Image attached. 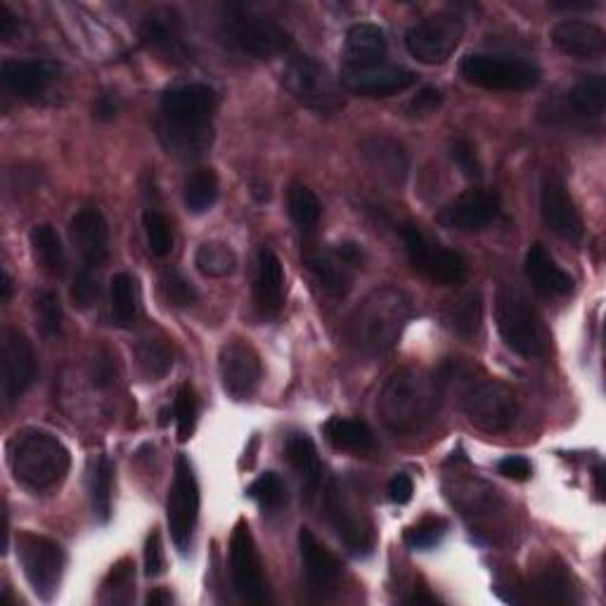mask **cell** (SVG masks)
I'll list each match as a JSON object with an SVG mask.
<instances>
[{
	"mask_svg": "<svg viewBox=\"0 0 606 606\" xmlns=\"http://www.w3.org/2000/svg\"><path fill=\"white\" fill-rule=\"evenodd\" d=\"M254 301L264 318H278L285 306V266L280 256L264 247L254 280Z\"/></svg>",
	"mask_w": 606,
	"mask_h": 606,
	"instance_id": "cell-26",
	"label": "cell"
},
{
	"mask_svg": "<svg viewBox=\"0 0 606 606\" xmlns=\"http://www.w3.org/2000/svg\"><path fill=\"white\" fill-rule=\"evenodd\" d=\"M69 237L88 268H100L109 259V228L98 207H83L73 213Z\"/></svg>",
	"mask_w": 606,
	"mask_h": 606,
	"instance_id": "cell-23",
	"label": "cell"
},
{
	"mask_svg": "<svg viewBox=\"0 0 606 606\" xmlns=\"http://www.w3.org/2000/svg\"><path fill=\"white\" fill-rule=\"evenodd\" d=\"M555 10H590L597 3H590V0H564V3H549Z\"/></svg>",
	"mask_w": 606,
	"mask_h": 606,
	"instance_id": "cell-58",
	"label": "cell"
},
{
	"mask_svg": "<svg viewBox=\"0 0 606 606\" xmlns=\"http://www.w3.org/2000/svg\"><path fill=\"white\" fill-rule=\"evenodd\" d=\"M299 557L306 574L308 593L316 599L332 597L341 585V562L314 536L310 528L299 530Z\"/></svg>",
	"mask_w": 606,
	"mask_h": 606,
	"instance_id": "cell-20",
	"label": "cell"
},
{
	"mask_svg": "<svg viewBox=\"0 0 606 606\" xmlns=\"http://www.w3.org/2000/svg\"><path fill=\"white\" fill-rule=\"evenodd\" d=\"M218 377L223 391L235 400H247L256 394L264 377L261 356L245 339H230L220 346Z\"/></svg>",
	"mask_w": 606,
	"mask_h": 606,
	"instance_id": "cell-15",
	"label": "cell"
},
{
	"mask_svg": "<svg viewBox=\"0 0 606 606\" xmlns=\"http://www.w3.org/2000/svg\"><path fill=\"white\" fill-rule=\"evenodd\" d=\"M112 320L117 327H133L138 320V287L128 272H117L112 278Z\"/></svg>",
	"mask_w": 606,
	"mask_h": 606,
	"instance_id": "cell-37",
	"label": "cell"
},
{
	"mask_svg": "<svg viewBox=\"0 0 606 606\" xmlns=\"http://www.w3.org/2000/svg\"><path fill=\"white\" fill-rule=\"evenodd\" d=\"M58 64L48 60H6L0 79L12 96L22 100L41 98L58 79Z\"/></svg>",
	"mask_w": 606,
	"mask_h": 606,
	"instance_id": "cell-25",
	"label": "cell"
},
{
	"mask_svg": "<svg viewBox=\"0 0 606 606\" xmlns=\"http://www.w3.org/2000/svg\"><path fill=\"white\" fill-rule=\"evenodd\" d=\"M498 471L505 476V479L528 481L530 474H534V467H530V463L524 455H507L498 463Z\"/></svg>",
	"mask_w": 606,
	"mask_h": 606,
	"instance_id": "cell-54",
	"label": "cell"
},
{
	"mask_svg": "<svg viewBox=\"0 0 606 606\" xmlns=\"http://www.w3.org/2000/svg\"><path fill=\"white\" fill-rule=\"evenodd\" d=\"M460 77L484 90H507V93H517V90H530L540 83V69L514 54H498V52H474L463 58Z\"/></svg>",
	"mask_w": 606,
	"mask_h": 606,
	"instance_id": "cell-8",
	"label": "cell"
},
{
	"mask_svg": "<svg viewBox=\"0 0 606 606\" xmlns=\"http://www.w3.org/2000/svg\"><path fill=\"white\" fill-rule=\"evenodd\" d=\"M133 562L131 559H121L117 566H112L107 580H105V593L102 602L109 604H126L131 599L133 585H136V572H133Z\"/></svg>",
	"mask_w": 606,
	"mask_h": 606,
	"instance_id": "cell-44",
	"label": "cell"
},
{
	"mask_svg": "<svg viewBox=\"0 0 606 606\" xmlns=\"http://www.w3.org/2000/svg\"><path fill=\"white\" fill-rule=\"evenodd\" d=\"M282 83L294 100L318 115L332 117L344 107L339 79L310 54H291L282 69Z\"/></svg>",
	"mask_w": 606,
	"mask_h": 606,
	"instance_id": "cell-7",
	"label": "cell"
},
{
	"mask_svg": "<svg viewBox=\"0 0 606 606\" xmlns=\"http://www.w3.org/2000/svg\"><path fill=\"white\" fill-rule=\"evenodd\" d=\"M536 599L545 604H564L572 602V587L559 574H545L536 585Z\"/></svg>",
	"mask_w": 606,
	"mask_h": 606,
	"instance_id": "cell-51",
	"label": "cell"
},
{
	"mask_svg": "<svg viewBox=\"0 0 606 606\" xmlns=\"http://www.w3.org/2000/svg\"><path fill=\"white\" fill-rule=\"evenodd\" d=\"M171 602H173V595L167 593V590H161V587H159V590H152L150 595H147V604H150V606L171 604Z\"/></svg>",
	"mask_w": 606,
	"mask_h": 606,
	"instance_id": "cell-59",
	"label": "cell"
},
{
	"mask_svg": "<svg viewBox=\"0 0 606 606\" xmlns=\"http://www.w3.org/2000/svg\"><path fill=\"white\" fill-rule=\"evenodd\" d=\"M100 297V285H98V278L93 268H83L77 272V278H73V285H71V301L77 308H88L93 306Z\"/></svg>",
	"mask_w": 606,
	"mask_h": 606,
	"instance_id": "cell-50",
	"label": "cell"
},
{
	"mask_svg": "<svg viewBox=\"0 0 606 606\" xmlns=\"http://www.w3.org/2000/svg\"><path fill=\"white\" fill-rule=\"evenodd\" d=\"M465 20L453 12H436L406 33V48L421 64H444L465 39Z\"/></svg>",
	"mask_w": 606,
	"mask_h": 606,
	"instance_id": "cell-12",
	"label": "cell"
},
{
	"mask_svg": "<svg viewBox=\"0 0 606 606\" xmlns=\"http://www.w3.org/2000/svg\"><path fill=\"white\" fill-rule=\"evenodd\" d=\"M446 530H448V526L444 519L427 517V519H421L419 524L410 526L406 534H403V540H406V545L410 549H431L446 538Z\"/></svg>",
	"mask_w": 606,
	"mask_h": 606,
	"instance_id": "cell-47",
	"label": "cell"
},
{
	"mask_svg": "<svg viewBox=\"0 0 606 606\" xmlns=\"http://www.w3.org/2000/svg\"><path fill=\"white\" fill-rule=\"evenodd\" d=\"M446 320L455 335H460L465 339H474L481 332L484 327V301L479 291H467L460 299L453 301Z\"/></svg>",
	"mask_w": 606,
	"mask_h": 606,
	"instance_id": "cell-35",
	"label": "cell"
},
{
	"mask_svg": "<svg viewBox=\"0 0 606 606\" xmlns=\"http://www.w3.org/2000/svg\"><path fill=\"white\" fill-rule=\"evenodd\" d=\"M440 102H444V93H440V90L434 86H427V88H421L419 93L408 102L406 112L410 117H429L440 107Z\"/></svg>",
	"mask_w": 606,
	"mask_h": 606,
	"instance_id": "cell-52",
	"label": "cell"
},
{
	"mask_svg": "<svg viewBox=\"0 0 606 606\" xmlns=\"http://www.w3.org/2000/svg\"><path fill=\"white\" fill-rule=\"evenodd\" d=\"M220 36L223 41L254 60H270L289 52L291 39L275 20L254 12L242 6H228L220 20Z\"/></svg>",
	"mask_w": 606,
	"mask_h": 606,
	"instance_id": "cell-6",
	"label": "cell"
},
{
	"mask_svg": "<svg viewBox=\"0 0 606 606\" xmlns=\"http://www.w3.org/2000/svg\"><path fill=\"white\" fill-rule=\"evenodd\" d=\"M415 484L408 474H396L389 481V500L394 505H408L413 500Z\"/></svg>",
	"mask_w": 606,
	"mask_h": 606,
	"instance_id": "cell-55",
	"label": "cell"
},
{
	"mask_svg": "<svg viewBox=\"0 0 606 606\" xmlns=\"http://www.w3.org/2000/svg\"><path fill=\"white\" fill-rule=\"evenodd\" d=\"M304 264L310 272V280L316 287L327 294V297L344 299L354 287V268L344 256L337 251V247L329 249H310L304 256Z\"/></svg>",
	"mask_w": 606,
	"mask_h": 606,
	"instance_id": "cell-24",
	"label": "cell"
},
{
	"mask_svg": "<svg viewBox=\"0 0 606 606\" xmlns=\"http://www.w3.org/2000/svg\"><path fill=\"white\" fill-rule=\"evenodd\" d=\"M197 519H199L197 476L188 457L178 455L173 467V481L167 498V521L171 530V540L180 555H188V549L192 547Z\"/></svg>",
	"mask_w": 606,
	"mask_h": 606,
	"instance_id": "cell-11",
	"label": "cell"
},
{
	"mask_svg": "<svg viewBox=\"0 0 606 606\" xmlns=\"http://www.w3.org/2000/svg\"><path fill=\"white\" fill-rule=\"evenodd\" d=\"M403 245H406L413 270L419 272L421 278L436 285H460L467 278V264L463 256L429 240L419 228H403Z\"/></svg>",
	"mask_w": 606,
	"mask_h": 606,
	"instance_id": "cell-13",
	"label": "cell"
},
{
	"mask_svg": "<svg viewBox=\"0 0 606 606\" xmlns=\"http://www.w3.org/2000/svg\"><path fill=\"white\" fill-rule=\"evenodd\" d=\"M10 294H12V280H10V272L3 270V301H10Z\"/></svg>",
	"mask_w": 606,
	"mask_h": 606,
	"instance_id": "cell-61",
	"label": "cell"
},
{
	"mask_svg": "<svg viewBox=\"0 0 606 606\" xmlns=\"http://www.w3.org/2000/svg\"><path fill=\"white\" fill-rule=\"evenodd\" d=\"M142 228H145V240L147 247L159 259H167V256L173 251V228L169 223V218L161 211H145L142 216Z\"/></svg>",
	"mask_w": 606,
	"mask_h": 606,
	"instance_id": "cell-42",
	"label": "cell"
},
{
	"mask_svg": "<svg viewBox=\"0 0 606 606\" xmlns=\"http://www.w3.org/2000/svg\"><path fill=\"white\" fill-rule=\"evenodd\" d=\"M362 157L370 163V169L379 173L384 180L400 186L408 176V157L403 147L384 136H372L362 142Z\"/></svg>",
	"mask_w": 606,
	"mask_h": 606,
	"instance_id": "cell-30",
	"label": "cell"
},
{
	"mask_svg": "<svg viewBox=\"0 0 606 606\" xmlns=\"http://www.w3.org/2000/svg\"><path fill=\"white\" fill-rule=\"evenodd\" d=\"M460 408L476 429L486 434H505L519 415L517 396L498 379H469L460 396Z\"/></svg>",
	"mask_w": 606,
	"mask_h": 606,
	"instance_id": "cell-9",
	"label": "cell"
},
{
	"mask_svg": "<svg viewBox=\"0 0 606 606\" xmlns=\"http://www.w3.org/2000/svg\"><path fill=\"white\" fill-rule=\"evenodd\" d=\"M566 105L572 107L574 117L583 121L602 119L606 109V79L602 73H585V77L568 90Z\"/></svg>",
	"mask_w": 606,
	"mask_h": 606,
	"instance_id": "cell-33",
	"label": "cell"
},
{
	"mask_svg": "<svg viewBox=\"0 0 606 606\" xmlns=\"http://www.w3.org/2000/svg\"><path fill=\"white\" fill-rule=\"evenodd\" d=\"M159 285H161L163 297H167V301L176 308H188V306L197 304V299H199L195 285L188 278H182V275L176 270L163 272Z\"/></svg>",
	"mask_w": 606,
	"mask_h": 606,
	"instance_id": "cell-48",
	"label": "cell"
},
{
	"mask_svg": "<svg viewBox=\"0 0 606 606\" xmlns=\"http://www.w3.org/2000/svg\"><path fill=\"white\" fill-rule=\"evenodd\" d=\"M500 216V197L488 190H467L438 211L436 220L448 230L484 232Z\"/></svg>",
	"mask_w": 606,
	"mask_h": 606,
	"instance_id": "cell-18",
	"label": "cell"
},
{
	"mask_svg": "<svg viewBox=\"0 0 606 606\" xmlns=\"http://www.w3.org/2000/svg\"><path fill=\"white\" fill-rule=\"evenodd\" d=\"M247 495L264 509H280L287 503V486L280 474L264 471L259 479L247 488Z\"/></svg>",
	"mask_w": 606,
	"mask_h": 606,
	"instance_id": "cell-43",
	"label": "cell"
},
{
	"mask_svg": "<svg viewBox=\"0 0 606 606\" xmlns=\"http://www.w3.org/2000/svg\"><path fill=\"white\" fill-rule=\"evenodd\" d=\"M555 48L578 60L602 58L606 50V33L602 27L587 20H562L549 31Z\"/></svg>",
	"mask_w": 606,
	"mask_h": 606,
	"instance_id": "cell-27",
	"label": "cell"
},
{
	"mask_svg": "<svg viewBox=\"0 0 606 606\" xmlns=\"http://www.w3.org/2000/svg\"><path fill=\"white\" fill-rule=\"evenodd\" d=\"M14 553L31 590L41 599L50 602L54 593L60 590V580L67 564L62 545L48 536L24 530L14 540Z\"/></svg>",
	"mask_w": 606,
	"mask_h": 606,
	"instance_id": "cell-10",
	"label": "cell"
},
{
	"mask_svg": "<svg viewBox=\"0 0 606 606\" xmlns=\"http://www.w3.org/2000/svg\"><path fill=\"white\" fill-rule=\"evenodd\" d=\"M339 83L354 96L389 98L413 88L417 83V73L400 64L381 62L365 69H341Z\"/></svg>",
	"mask_w": 606,
	"mask_h": 606,
	"instance_id": "cell-21",
	"label": "cell"
},
{
	"mask_svg": "<svg viewBox=\"0 0 606 606\" xmlns=\"http://www.w3.org/2000/svg\"><path fill=\"white\" fill-rule=\"evenodd\" d=\"M195 266L205 278H228L237 268V254L223 242H205L195 254Z\"/></svg>",
	"mask_w": 606,
	"mask_h": 606,
	"instance_id": "cell-40",
	"label": "cell"
},
{
	"mask_svg": "<svg viewBox=\"0 0 606 606\" xmlns=\"http://www.w3.org/2000/svg\"><path fill=\"white\" fill-rule=\"evenodd\" d=\"M602 479H604V471H602V467L595 471V481H597V495H599V498H604V486H602Z\"/></svg>",
	"mask_w": 606,
	"mask_h": 606,
	"instance_id": "cell-62",
	"label": "cell"
},
{
	"mask_svg": "<svg viewBox=\"0 0 606 606\" xmlns=\"http://www.w3.org/2000/svg\"><path fill=\"white\" fill-rule=\"evenodd\" d=\"M495 325L511 354L540 358L549 351V335L543 318L517 287L503 285L495 294Z\"/></svg>",
	"mask_w": 606,
	"mask_h": 606,
	"instance_id": "cell-5",
	"label": "cell"
},
{
	"mask_svg": "<svg viewBox=\"0 0 606 606\" xmlns=\"http://www.w3.org/2000/svg\"><path fill=\"white\" fill-rule=\"evenodd\" d=\"M119 112V105L115 98H109V96H102L96 105V119L100 121H109V119H115Z\"/></svg>",
	"mask_w": 606,
	"mask_h": 606,
	"instance_id": "cell-57",
	"label": "cell"
},
{
	"mask_svg": "<svg viewBox=\"0 0 606 606\" xmlns=\"http://www.w3.org/2000/svg\"><path fill=\"white\" fill-rule=\"evenodd\" d=\"M325 511L329 526L335 528V534L344 543L348 553L356 557H365L372 553V526L365 519V514L358 511L356 503L348 498L346 490L337 484L329 481L325 490Z\"/></svg>",
	"mask_w": 606,
	"mask_h": 606,
	"instance_id": "cell-16",
	"label": "cell"
},
{
	"mask_svg": "<svg viewBox=\"0 0 606 606\" xmlns=\"http://www.w3.org/2000/svg\"><path fill=\"white\" fill-rule=\"evenodd\" d=\"M163 547H161V536L159 530H152L150 536H147L145 543V574L150 578H157L163 574Z\"/></svg>",
	"mask_w": 606,
	"mask_h": 606,
	"instance_id": "cell-53",
	"label": "cell"
},
{
	"mask_svg": "<svg viewBox=\"0 0 606 606\" xmlns=\"http://www.w3.org/2000/svg\"><path fill=\"white\" fill-rule=\"evenodd\" d=\"M138 362L140 370L145 372V377H150L152 381H159L161 377H167L173 367V354L169 344L157 337H145L140 339L138 348Z\"/></svg>",
	"mask_w": 606,
	"mask_h": 606,
	"instance_id": "cell-41",
	"label": "cell"
},
{
	"mask_svg": "<svg viewBox=\"0 0 606 606\" xmlns=\"http://www.w3.org/2000/svg\"><path fill=\"white\" fill-rule=\"evenodd\" d=\"M285 457L289 467L297 471L304 493L316 495L322 486V463L314 440H310L306 434H294L289 436L287 446H285Z\"/></svg>",
	"mask_w": 606,
	"mask_h": 606,
	"instance_id": "cell-31",
	"label": "cell"
},
{
	"mask_svg": "<svg viewBox=\"0 0 606 606\" xmlns=\"http://www.w3.org/2000/svg\"><path fill=\"white\" fill-rule=\"evenodd\" d=\"M140 41L169 64H188L192 60V50L182 36L180 17L173 10H155L147 14L140 27Z\"/></svg>",
	"mask_w": 606,
	"mask_h": 606,
	"instance_id": "cell-22",
	"label": "cell"
},
{
	"mask_svg": "<svg viewBox=\"0 0 606 606\" xmlns=\"http://www.w3.org/2000/svg\"><path fill=\"white\" fill-rule=\"evenodd\" d=\"M29 245L33 251V259L43 266L46 272L54 275V278L64 275L67 254H64L58 230H54L50 223L33 226L29 232Z\"/></svg>",
	"mask_w": 606,
	"mask_h": 606,
	"instance_id": "cell-34",
	"label": "cell"
},
{
	"mask_svg": "<svg viewBox=\"0 0 606 606\" xmlns=\"http://www.w3.org/2000/svg\"><path fill=\"white\" fill-rule=\"evenodd\" d=\"M446 384L427 367H400L379 391L377 415L394 434H419L436 419Z\"/></svg>",
	"mask_w": 606,
	"mask_h": 606,
	"instance_id": "cell-2",
	"label": "cell"
},
{
	"mask_svg": "<svg viewBox=\"0 0 606 606\" xmlns=\"http://www.w3.org/2000/svg\"><path fill=\"white\" fill-rule=\"evenodd\" d=\"M216 90L207 83H186L169 88L161 96V117L157 123L159 140L178 159H199L213 142Z\"/></svg>",
	"mask_w": 606,
	"mask_h": 606,
	"instance_id": "cell-1",
	"label": "cell"
},
{
	"mask_svg": "<svg viewBox=\"0 0 606 606\" xmlns=\"http://www.w3.org/2000/svg\"><path fill=\"white\" fill-rule=\"evenodd\" d=\"M230 574L235 593L242 602L264 606L270 602V593L264 576V566L259 549H256L254 536L247 521H237L230 538Z\"/></svg>",
	"mask_w": 606,
	"mask_h": 606,
	"instance_id": "cell-14",
	"label": "cell"
},
{
	"mask_svg": "<svg viewBox=\"0 0 606 606\" xmlns=\"http://www.w3.org/2000/svg\"><path fill=\"white\" fill-rule=\"evenodd\" d=\"M0 367H3V398L6 406L20 400L36 377L33 346L24 332L14 327L3 329V351H0Z\"/></svg>",
	"mask_w": 606,
	"mask_h": 606,
	"instance_id": "cell-19",
	"label": "cell"
},
{
	"mask_svg": "<svg viewBox=\"0 0 606 606\" xmlns=\"http://www.w3.org/2000/svg\"><path fill=\"white\" fill-rule=\"evenodd\" d=\"M413 318V301L396 287L372 289L348 316V339L362 356H387Z\"/></svg>",
	"mask_w": 606,
	"mask_h": 606,
	"instance_id": "cell-3",
	"label": "cell"
},
{
	"mask_svg": "<svg viewBox=\"0 0 606 606\" xmlns=\"http://www.w3.org/2000/svg\"><path fill=\"white\" fill-rule=\"evenodd\" d=\"M17 29H20V22H17V17L12 14V10L6 3H0V39H3V41L14 39Z\"/></svg>",
	"mask_w": 606,
	"mask_h": 606,
	"instance_id": "cell-56",
	"label": "cell"
},
{
	"mask_svg": "<svg viewBox=\"0 0 606 606\" xmlns=\"http://www.w3.org/2000/svg\"><path fill=\"white\" fill-rule=\"evenodd\" d=\"M287 209L294 226L301 232H314L318 228L322 216L320 199L314 190L304 186V182H291V188L287 192Z\"/></svg>",
	"mask_w": 606,
	"mask_h": 606,
	"instance_id": "cell-36",
	"label": "cell"
},
{
	"mask_svg": "<svg viewBox=\"0 0 606 606\" xmlns=\"http://www.w3.org/2000/svg\"><path fill=\"white\" fill-rule=\"evenodd\" d=\"M8 465L17 484L31 490H48L67 476L71 455L62 440L50 431L24 429L10 438Z\"/></svg>",
	"mask_w": 606,
	"mask_h": 606,
	"instance_id": "cell-4",
	"label": "cell"
},
{
	"mask_svg": "<svg viewBox=\"0 0 606 606\" xmlns=\"http://www.w3.org/2000/svg\"><path fill=\"white\" fill-rule=\"evenodd\" d=\"M526 278L543 297H566L574 291V280L543 245H534L526 254Z\"/></svg>",
	"mask_w": 606,
	"mask_h": 606,
	"instance_id": "cell-29",
	"label": "cell"
},
{
	"mask_svg": "<svg viewBox=\"0 0 606 606\" xmlns=\"http://www.w3.org/2000/svg\"><path fill=\"white\" fill-rule=\"evenodd\" d=\"M387 52H389V41L381 27L370 22L354 24L346 31L344 48H341L344 69H365V67L381 64L384 58H387Z\"/></svg>",
	"mask_w": 606,
	"mask_h": 606,
	"instance_id": "cell-28",
	"label": "cell"
},
{
	"mask_svg": "<svg viewBox=\"0 0 606 606\" xmlns=\"http://www.w3.org/2000/svg\"><path fill=\"white\" fill-rule=\"evenodd\" d=\"M173 415H176V427H178V440L186 444L192 438L195 425H197V396L190 384H180L176 403H173Z\"/></svg>",
	"mask_w": 606,
	"mask_h": 606,
	"instance_id": "cell-46",
	"label": "cell"
},
{
	"mask_svg": "<svg viewBox=\"0 0 606 606\" xmlns=\"http://www.w3.org/2000/svg\"><path fill=\"white\" fill-rule=\"evenodd\" d=\"M33 314L36 322H39V329L46 337H54L62 327V304L60 297L50 289H43L36 294L33 299Z\"/></svg>",
	"mask_w": 606,
	"mask_h": 606,
	"instance_id": "cell-45",
	"label": "cell"
},
{
	"mask_svg": "<svg viewBox=\"0 0 606 606\" xmlns=\"http://www.w3.org/2000/svg\"><path fill=\"white\" fill-rule=\"evenodd\" d=\"M540 213L545 226L566 242H580L585 235L583 216L557 173H545L540 186Z\"/></svg>",
	"mask_w": 606,
	"mask_h": 606,
	"instance_id": "cell-17",
	"label": "cell"
},
{
	"mask_svg": "<svg viewBox=\"0 0 606 606\" xmlns=\"http://www.w3.org/2000/svg\"><path fill=\"white\" fill-rule=\"evenodd\" d=\"M450 159L455 161V167L463 171L465 178L479 180L484 176L481 159H479V155H476V147L469 138L457 136L450 140Z\"/></svg>",
	"mask_w": 606,
	"mask_h": 606,
	"instance_id": "cell-49",
	"label": "cell"
},
{
	"mask_svg": "<svg viewBox=\"0 0 606 606\" xmlns=\"http://www.w3.org/2000/svg\"><path fill=\"white\" fill-rule=\"evenodd\" d=\"M182 199H186V207L190 213H207L218 199V178L211 169H197L186 180V188H182Z\"/></svg>",
	"mask_w": 606,
	"mask_h": 606,
	"instance_id": "cell-39",
	"label": "cell"
},
{
	"mask_svg": "<svg viewBox=\"0 0 606 606\" xmlns=\"http://www.w3.org/2000/svg\"><path fill=\"white\" fill-rule=\"evenodd\" d=\"M421 602H429V604H436L438 599L434 597V595H427V593H415L410 599H408V604H421Z\"/></svg>",
	"mask_w": 606,
	"mask_h": 606,
	"instance_id": "cell-60",
	"label": "cell"
},
{
	"mask_svg": "<svg viewBox=\"0 0 606 606\" xmlns=\"http://www.w3.org/2000/svg\"><path fill=\"white\" fill-rule=\"evenodd\" d=\"M327 444L341 453L365 455L375 450V434L360 419L348 417H329L322 427Z\"/></svg>",
	"mask_w": 606,
	"mask_h": 606,
	"instance_id": "cell-32",
	"label": "cell"
},
{
	"mask_svg": "<svg viewBox=\"0 0 606 606\" xmlns=\"http://www.w3.org/2000/svg\"><path fill=\"white\" fill-rule=\"evenodd\" d=\"M112 488H115V465L107 455L98 457L90 476V505H93L96 517L105 524L112 517Z\"/></svg>",
	"mask_w": 606,
	"mask_h": 606,
	"instance_id": "cell-38",
	"label": "cell"
}]
</instances>
